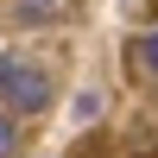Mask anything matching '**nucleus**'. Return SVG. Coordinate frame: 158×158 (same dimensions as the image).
<instances>
[{
  "instance_id": "nucleus-1",
  "label": "nucleus",
  "mask_w": 158,
  "mask_h": 158,
  "mask_svg": "<svg viewBox=\"0 0 158 158\" xmlns=\"http://www.w3.org/2000/svg\"><path fill=\"white\" fill-rule=\"evenodd\" d=\"M0 101H6L13 114H38V108L51 101V82H44V70L0 57Z\"/></svg>"
},
{
  "instance_id": "nucleus-2",
  "label": "nucleus",
  "mask_w": 158,
  "mask_h": 158,
  "mask_svg": "<svg viewBox=\"0 0 158 158\" xmlns=\"http://www.w3.org/2000/svg\"><path fill=\"white\" fill-rule=\"evenodd\" d=\"M13 152H19V127L0 114V158H13Z\"/></svg>"
},
{
  "instance_id": "nucleus-3",
  "label": "nucleus",
  "mask_w": 158,
  "mask_h": 158,
  "mask_svg": "<svg viewBox=\"0 0 158 158\" xmlns=\"http://www.w3.org/2000/svg\"><path fill=\"white\" fill-rule=\"evenodd\" d=\"M139 63H146V70L158 76V32H146V44H139Z\"/></svg>"
}]
</instances>
